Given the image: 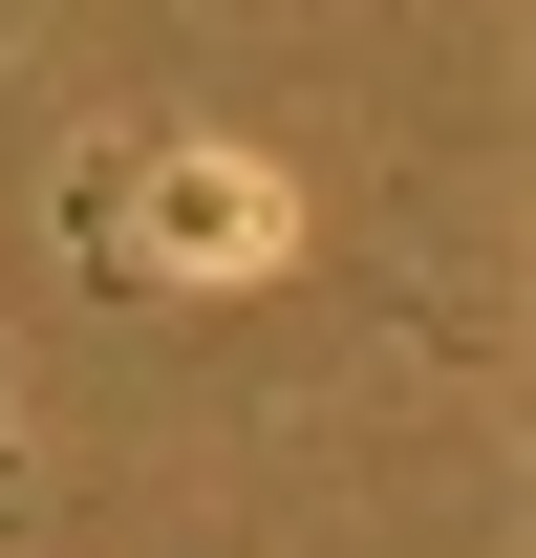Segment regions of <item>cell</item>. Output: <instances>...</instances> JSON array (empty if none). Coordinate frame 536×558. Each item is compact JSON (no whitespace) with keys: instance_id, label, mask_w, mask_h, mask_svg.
<instances>
[{"instance_id":"2","label":"cell","mask_w":536,"mask_h":558,"mask_svg":"<svg viewBox=\"0 0 536 558\" xmlns=\"http://www.w3.org/2000/svg\"><path fill=\"white\" fill-rule=\"evenodd\" d=\"M0 494H22V451H0Z\"/></svg>"},{"instance_id":"1","label":"cell","mask_w":536,"mask_h":558,"mask_svg":"<svg viewBox=\"0 0 536 558\" xmlns=\"http://www.w3.org/2000/svg\"><path fill=\"white\" fill-rule=\"evenodd\" d=\"M258 258H279V172H236L194 130L86 150V194H65V279L86 301H236Z\"/></svg>"}]
</instances>
